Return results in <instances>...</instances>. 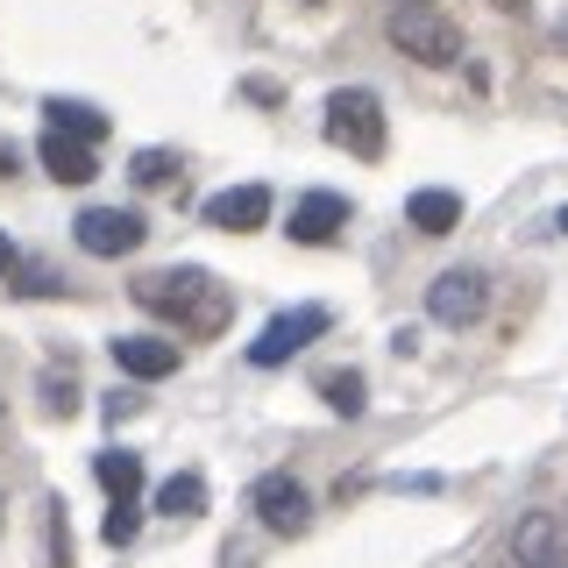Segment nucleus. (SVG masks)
I'll return each instance as SVG.
<instances>
[{"label": "nucleus", "instance_id": "obj_27", "mask_svg": "<svg viewBox=\"0 0 568 568\" xmlns=\"http://www.w3.org/2000/svg\"><path fill=\"white\" fill-rule=\"evenodd\" d=\"M555 227H561V235H568V206H561V221H555Z\"/></svg>", "mask_w": 568, "mask_h": 568}, {"label": "nucleus", "instance_id": "obj_9", "mask_svg": "<svg viewBox=\"0 0 568 568\" xmlns=\"http://www.w3.org/2000/svg\"><path fill=\"white\" fill-rule=\"evenodd\" d=\"M263 221H271V185H227L206 200V227L221 235H256Z\"/></svg>", "mask_w": 568, "mask_h": 568}, {"label": "nucleus", "instance_id": "obj_20", "mask_svg": "<svg viewBox=\"0 0 568 568\" xmlns=\"http://www.w3.org/2000/svg\"><path fill=\"white\" fill-rule=\"evenodd\" d=\"M8 292H22V298H58L64 284H58V271H29L22 284H8Z\"/></svg>", "mask_w": 568, "mask_h": 568}, {"label": "nucleus", "instance_id": "obj_8", "mask_svg": "<svg viewBox=\"0 0 568 568\" xmlns=\"http://www.w3.org/2000/svg\"><path fill=\"white\" fill-rule=\"evenodd\" d=\"M511 568H568V526L555 511H526L511 526Z\"/></svg>", "mask_w": 568, "mask_h": 568}, {"label": "nucleus", "instance_id": "obj_24", "mask_svg": "<svg viewBox=\"0 0 568 568\" xmlns=\"http://www.w3.org/2000/svg\"><path fill=\"white\" fill-rule=\"evenodd\" d=\"M0 277H14V242L0 235Z\"/></svg>", "mask_w": 568, "mask_h": 568}, {"label": "nucleus", "instance_id": "obj_11", "mask_svg": "<svg viewBox=\"0 0 568 568\" xmlns=\"http://www.w3.org/2000/svg\"><path fill=\"white\" fill-rule=\"evenodd\" d=\"M342 227H348V200H342V192H306V200L292 206V227H284V235L320 248V242L342 235Z\"/></svg>", "mask_w": 568, "mask_h": 568}, {"label": "nucleus", "instance_id": "obj_17", "mask_svg": "<svg viewBox=\"0 0 568 568\" xmlns=\"http://www.w3.org/2000/svg\"><path fill=\"white\" fill-rule=\"evenodd\" d=\"M320 398H327V405H334L342 419H355V413L369 405V384L355 377V369H334V377H320Z\"/></svg>", "mask_w": 568, "mask_h": 568}, {"label": "nucleus", "instance_id": "obj_6", "mask_svg": "<svg viewBox=\"0 0 568 568\" xmlns=\"http://www.w3.org/2000/svg\"><path fill=\"white\" fill-rule=\"evenodd\" d=\"M71 235H79L85 256L106 263V256H135L150 227H142V213H129V206H85L79 221H71Z\"/></svg>", "mask_w": 568, "mask_h": 568}, {"label": "nucleus", "instance_id": "obj_3", "mask_svg": "<svg viewBox=\"0 0 568 568\" xmlns=\"http://www.w3.org/2000/svg\"><path fill=\"white\" fill-rule=\"evenodd\" d=\"M327 142L348 156H384V100L369 85H342L327 93Z\"/></svg>", "mask_w": 568, "mask_h": 568}, {"label": "nucleus", "instance_id": "obj_4", "mask_svg": "<svg viewBox=\"0 0 568 568\" xmlns=\"http://www.w3.org/2000/svg\"><path fill=\"white\" fill-rule=\"evenodd\" d=\"M327 327H334V313H327V306H292V313H277L271 327L248 342V363H256V369H277V363H292V355L306 348V342H320Z\"/></svg>", "mask_w": 568, "mask_h": 568}, {"label": "nucleus", "instance_id": "obj_1", "mask_svg": "<svg viewBox=\"0 0 568 568\" xmlns=\"http://www.w3.org/2000/svg\"><path fill=\"white\" fill-rule=\"evenodd\" d=\"M129 298L142 313L171 320L178 334H200V342H213V334L235 320V284H221L213 271H200V263H178V271H142L129 284Z\"/></svg>", "mask_w": 568, "mask_h": 568}, {"label": "nucleus", "instance_id": "obj_2", "mask_svg": "<svg viewBox=\"0 0 568 568\" xmlns=\"http://www.w3.org/2000/svg\"><path fill=\"white\" fill-rule=\"evenodd\" d=\"M384 36H390V50H405V58L426 64V71L462 64V29L440 8H390L384 14Z\"/></svg>", "mask_w": 568, "mask_h": 568}, {"label": "nucleus", "instance_id": "obj_13", "mask_svg": "<svg viewBox=\"0 0 568 568\" xmlns=\"http://www.w3.org/2000/svg\"><path fill=\"white\" fill-rule=\"evenodd\" d=\"M405 221H413L419 235H455V227H462V192H448V185H419L413 200H405Z\"/></svg>", "mask_w": 568, "mask_h": 568}, {"label": "nucleus", "instance_id": "obj_25", "mask_svg": "<svg viewBox=\"0 0 568 568\" xmlns=\"http://www.w3.org/2000/svg\"><path fill=\"white\" fill-rule=\"evenodd\" d=\"M490 8H497V14H526V0H490Z\"/></svg>", "mask_w": 568, "mask_h": 568}, {"label": "nucleus", "instance_id": "obj_5", "mask_svg": "<svg viewBox=\"0 0 568 568\" xmlns=\"http://www.w3.org/2000/svg\"><path fill=\"white\" fill-rule=\"evenodd\" d=\"M248 511L263 519V532H284V540L313 526V497H306V484H298V476H284V469L256 476V490H248Z\"/></svg>", "mask_w": 568, "mask_h": 568}, {"label": "nucleus", "instance_id": "obj_10", "mask_svg": "<svg viewBox=\"0 0 568 568\" xmlns=\"http://www.w3.org/2000/svg\"><path fill=\"white\" fill-rule=\"evenodd\" d=\"M106 348H114V369L135 384H156L178 369V342H164V334H114Z\"/></svg>", "mask_w": 568, "mask_h": 568}, {"label": "nucleus", "instance_id": "obj_18", "mask_svg": "<svg viewBox=\"0 0 568 568\" xmlns=\"http://www.w3.org/2000/svg\"><path fill=\"white\" fill-rule=\"evenodd\" d=\"M129 178H135V185H171V178H178V156L171 150H135V164H129Z\"/></svg>", "mask_w": 568, "mask_h": 568}, {"label": "nucleus", "instance_id": "obj_16", "mask_svg": "<svg viewBox=\"0 0 568 568\" xmlns=\"http://www.w3.org/2000/svg\"><path fill=\"white\" fill-rule=\"evenodd\" d=\"M156 511H164V519H200V511H206V484H200V476H171V484L164 490H156Z\"/></svg>", "mask_w": 568, "mask_h": 568}, {"label": "nucleus", "instance_id": "obj_21", "mask_svg": "<svg viewBox=\"0 0 568 568\" xmlns=\"http://www.w3.org/2000/svg\"><path fill=\"white\" fill-rule=\"evenodd\" d=\"M50 555H58V568H71V532H64V505H58V526H50Z\"/></svg>", "mask_w": 568, "mask_h": 568}, {"label": "nucleus", "instance_id": "obj_7", "mask_svg": "<svg viewBox=\"0 0 568 568\" xmlns=\"http://www.w3.org/2000/svg\"><path fill=\"white\" fill-rule=\"evenodd\" d=\"M426 313H434L440 327H476V320L490 313V277L484 271H440L426 284Z\"/></svg>", "mask_w": 568, "mask_h": 568}, {"label": "nucleus", "instance_id": "obj_22", "mask_svg": "<svg viewBox=\"0 0 568 568\" xmlns=\"http://www.w3.org/2000/svg\"><path fill=\"white\" fill-rule=\"evenodd\" d=\"M43 390H50V413H71V405H79V398H71V384H58V377H50Z\"/></svg>", "mask_w": 568, "mask_h": 568}, {"label": "nucleus", "instance_id": "obj_15", "mask_svg": "<svg viewBox=\"0 0 568 568\" xmlns=\"http://www.w3.org/2000/svg\"><path fill=\"white\" fill-rule=\"evenodd\" d=\"M43 114H50V129H58V135H79V142H100L106 135V114H100V106H85V100H43Z\"/></svg>", "mask_w": 568, "mask_h": 568}, {"label": "nucleus", "instance_id": "obj_19", "mask_svg": "<svg viewBox=\"0 0 568 568\" xmlns=\"http://www.w3.org/2000/svg\"><path fill=\"white\" fill-rule=\"evenodd\" d=\"M135 526H142V505H106L100 540H106V547H129V540H135Z\"/></svg>", "mask_w": 568, "mask_h": 568}, {"label": "nucleus", "instance_id": "obj_26", "mask_svg": "<svg viewBox=\"0 0 568 568\" xmlns=\"http://www.w3.org/2000/svg\"><path fill=\"white\" fill-rule=\"evenodd\" d=\"M390 8H434V0H390Z\"/></svg>", "mask_w": 568, "mask_h": 568}, {"label": "nucleus", "instance_id": "obj_23", "mask_svg": "<svg viewBox=\"0 0 568 568\" xmlns=\"http://www.w3.org/2000/svg\"><path fill=\"white\" fill-rule=\"evenodd\" d=\"M14 164H22V156H14V142H0V178H14Z\"/></svg>", "mask_w": 568, "mask_h": 568}, {"label": "nucleus", "instance_id": "obj_12", "mask_svg": "<svg viewBox=\"0 0 568 568\" xmlns=\"http://www.w3.org/2000/svg\"><path fill=\"white\" fill-rule=\"evenodd\" d=\"M36 156H43V171L58 178V185H93V178H100L93 142H79V135H58V129H50L43 142H36Z\"/></svg>", "mask_w": 568, "mask_h": 568}, {"label": "nucleus", "instance_id": "obj_28", "mask_svg": "<svg viewBox=\"0 0 568 568\" xmlns=\"http://www.w3.org/2000/svg\"><path fill=\"white\" fill-rule=\"evenodd\" d=\"M306 8H320V0H306Z\"/></svg>", "mask_w": 568, "mask_h": 568}, {"label": "nucleus", "instance_id": "obj_14", "mask_svg": "<svg viewBox=\"0 0 568 568\" xmlns=\"http://www.w3.org/2000/svg\"><path fill=\"white\" fill-rule=\"evenodd\" d=\"M93 476H100V490L114 497V505H135V497H142V455H129V448L93 455Z\"/></svg>", "mask_w": 568, "mask_h": 568}]
</instances>
